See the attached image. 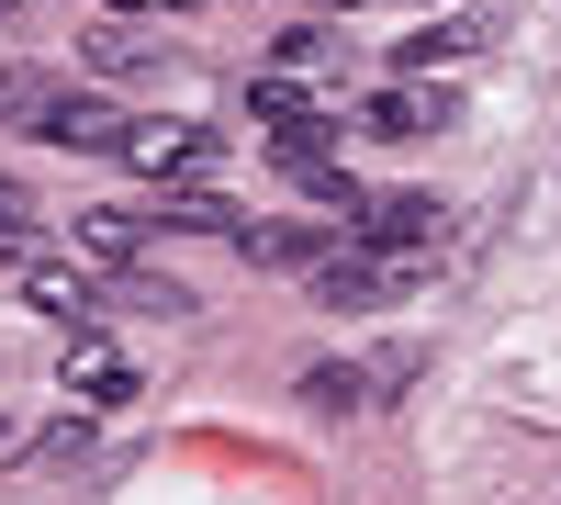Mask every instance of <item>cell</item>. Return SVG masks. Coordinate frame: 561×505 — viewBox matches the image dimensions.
Listing matches in <instances>:
<instances>
[{
	"instance_id": "6da1fadb",
	"label": "cell",
	"mask_w": 561,
	"mask_h": 505,
	"mask_svg": "<svg viewBox=\"0 0 561 505\" xmlns=\"http://www.w3.org/2000/svg\"><path fill=\"white\" fill-rule=\"evenodd\" d=\"M415 282H438V269H427V248H325L314 269H304V292L325 303V314H370V303H404Z\"/></svg>"
},
{
	"instance_id": "7a4b0ae2",
	"label": "cell",
	"mask_w": 561,
	"mask_h": 505,
	"mask_svg": "<svg viewBox=\"0 0 561 505\" xmlns=\"http://www.w3.org/2000/svg\"><path fill=\"white\" fill-rule=\"evenodd\" d=\"M135 180H158V192H169V180H214V124H180V113H135L124 124V147H113Z\"/></svg>"
},
{
	"instance_id": "3957f363",
	"label": "cell",
	"mask_w": 561,
	"mask_h": 505,
	"mask_svg": "<svg viewBox=\"0 0 561 505\" xmlns=\"http://www.w3.org/2000/svg\"><path fill=\"white\" fill-rule=\"evenodd\" d=\"M472 57H494V12H438V23H415L393 45V79H449Z\"/></svg>"
},
{
	"instance_id": "277c9868",
	"label": "cell",
	"mask_w": 561,
	"mask_h": 505,
	"mask_svg": "<svg viewBox=\"0 0 561 505\" xmlns=\"http://www.w3.org/2000/svg\"><path fill=\"white\" fill-rule=\"evenodd\" d=\"M438 192H359L348 203V248H438Z\"/></svg>"
},
{
	"instance_id": "5b68a950",
	"label": "cell",
	"mask_w": 561,
	"mask_h": 505,
	"mask_svg": "<svg viewBox=\"0 0 561 505\" xmlns=\"http://www.w3.org/2000/svg\"><path fill=\"white\" fill-rule=\"evenodd\" d=\"M57 382H68V404H90V416H113V404H135V359H124L113 337L68 326V359H57Z\"/></svg>"
},
{
	"instance_id": "8992f818",
	"label": "cell",
	"mask_w": 561,
	"mask_h": 505,
	"mask_svg": "<svg viewBox=\"0 0 561 505\" xmlns=\"http://www.w3.org/2000/svg\"><path fill=\"white\" fill-rule=\"evenodd\" d=\"M359 124H370V135H449L460 102H449L438 79H393V90H370V102H359Z\"/></svg>"
},
{
	"instance_id": "52a82bcc",
	"label": "cell",
	"mask_w": 561,
	"mask_h": 505,
	"mask_svg": "<svg viewBox=\"0 0 561 505\" xmlns=\"http://www.w3.org/2000/svg\"><path fill=\"white\" fill-rule=\"evenodd\" d=\"M124 102H102V90H57V102H45L34 113V135H45V147H124Z\"/></svg>"
},
{
	"instance_id": "ba28073f",
	"label": "cell",
	"mask_w": 561,
	"mask_h": 505,
	"mask_svg": "<svg viewBox=\"0 0 561 505\" xmlns=\"http://www.w3.org/2000/svg\"><path fill=\"white\" fill-rule=\"evenodd\" d=\"M248 113H259L270 135H337V102H325V90H304L293 68H270V79H248Z\"/></svg>"
},
{
	"instance_id": "9c48e42d",
	"label": "cell",
	"mask_w": 561,
	"mask_h": 505,
	"mask_svg": "<svg viewBox=\"0 0 561 505\" xmlns=\"http://www.w3.org/2000/svg\"><path fill=\"white\" fill-rule=\"evenodd\" d=\"M23 303L45 314V326H90V314H102V282H90L79 259H34L23 269Z\"/></svg>"
},
{
	"instance_id": "30bf717a",
	"label": "cell",
	"mask_w": 561,
	"mask_h": 505,
	"mask_svg": "<svg viewBox=\"0 0 561 505\" xmlns=\"http://www.w3.org/2000/svg\"><path fill=\"white\" fill-rule=\"evenodd\" d=\"M158 225H192V237H225V248L248 237V214H237V203H214L203 180H169V192H158Z\"/></svg>"
},
{
	"instance_id": "8fae6325",
	"label": "cell",
	"mask_w": 561,
	"mask_h": 505,
	"mask_svg": "<svg viewBox=\"0 0 561 505\" xmlns=\"http://www.w3.org/2000/svg\"><path fill=\"white\" fill-rule=\"evenodd\" d=\"M370 393H382L370 359H304V404H314V416H359Z\"/></svg>"
},
{
	"instance_id": "7c38bea8",
	"label": "cell",
	"mask_w": 561,
	"mask_h": 505,
	"mask_svg": "<svg viewBox=\"0 0 561 505\" xmlns=\"http://www.w3.org/2000/svg\"><path fill=\"white\" fill-rule=\"evenodd\" d=\"M259 269H314L325 248H337V237H325V225H248V237H237Z\"/></svg>"
},
{
	"instance_id": "4fadbf2b",
	"label": "cell",
	"mask_w": 561,
	"mask_h": 505,
	"mask_svg": "<svg viewBox=\"0 0 561 505\" xmlns=\"http://www.w3.org/2000/svg\"><path fill=\"white\" fill-rule=\"evenodd\" d=\"M68 248H79V259H102V269H135L147 225H135V214H79V225H68Z\"/></svg>"
},
{
	"instance_id": "5bb4252c",
	"label": "cell",
	"mask_w": 561,
	"mask_h": 505,
	"mask_svg": "<svg viewBox=\"0 0 561 505\" xmlns=\"http://www.w3.org/2000/svg\"><path fill=\"white\" fill-rule=\"evenodd\" d=\"M79 57H90V68H158V34H147V23H113V12H102V23L79 34Z\"/></svg>"
},
{
	"instance_id": "9a60e30c",
	"label": "cell",
	"mask_w": 561,
	"mask_h": 505,
	"mask_svg": "<svg viewBox=\"0 0 561 505\" xmlns=\"http://www.w3.org/2000/svg\"><path fill=\"white\" fill-rule=\"evenodd\" d=\"M23 461H34V472H79V461H90V404H79V416H57V427H34Z\"/></svg>"
},
{
	"instance_id": "2e32d148",
	"label": "cell",
	"mask_w": 561,
	"mask_h": 505,
	"mask_svg": "<svg viewBox=\"0 0 561 505\" xmlns=\"http://www.w3.org/2000/svg\"><path fill=\"white\" fill-rule=\"evenodd\" d=\"M280 68H337V34H325V23H293V34H280Z\"/></svg>"
},
{
	"instance_id": "e0dca14e",
	"label": "cell",
	"mask_w": 561,
	"mask_h": 505,
	"mask_svg": "<svg viewBox=\"0 0 561 505\" xmlns=\"http://www.w3.org/2000/svg\"><path fill=\"white\" fill-rule=\"evenodd\" d=\"M0 225H34V192H23V180H0Z\"/></svg>"
},
{
	"instance_id": "ac0fdd59",
	"label": "cell",
	"mask_w": 561,
	"mask_h": 505,
	"mask_svg": "<svg viewBox=\"0 0 561 505\" xmlns=\"http://www.w3.org/2000/svg\"><path fill=\"white\" fill-rule=\"evenodd\" d=\"M0 113H12V90H0Z\"/></svg>"
},
{
	"instance_id": "d6986e66",
	"label": "cell",
	"mask_w": 561,
	"mask_h": 505,
	"mask_svg": "<svg viewBox=\"0 0 561 505\" xmlns=\"http://www.w3.org/2000/svg\"><path fill=\"white\" fill-rule=\"evenodd\" d=\"M0 12H12V0H0Z\"/></svg>"
}]
</instances>
